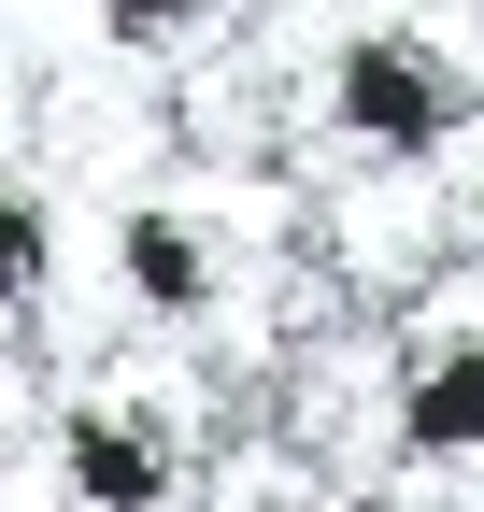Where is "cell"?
<instances>
[{
	"mask_svg": "<svg viewBox=\"0 0 484 512\" xmlns=\"http://www.w3.org/2000/svg\"><path fill=\"white\" fill-rule=\"evenodd\" d=\"M43 441L86 512H186L214 470V370L186 356H100L43 399Z\"/></svg>",
	"mask_w": 484,
	"mask_h": 512,
	"instance_id": "cell-1",
	"label": "cell"
},
{
	"mask_svg": "<svg viewBox=\"0 0 484 512\" xmlns=\"http://www.w3.org/2000/svg\"><path fill=\"white\" fill-rule=\"evenodd\" d=\"M299 114H314L328 157H356V171H442V143L484 114V57H442L428 15H356L314 57Z\"/></svg>",
	"mask_w": 484,
	"mask_h": 512,
	"instance_id": "cell-2",
	"label": "cell"
},
{
	"mask_svg": "<svg viewBox=\"0 0 484 512\" xmlns=\"http://www.w3.org/2000/svg\"><path fill=\"white\" fill-rule=\"evenodd\" d=\"M399 356V470H484V256H442L385 299Z\"/></svg>",
	"mask_w": 484,
	"mask_h": 512,
	"instance_id": "cell-3",
	"label": "cell"
},
{
	"mask_svg": "<svg viewBox=\"0 0 484 512\" xmlns=\"http://www.w3.org/2000/svg\"><path fill=\"white\" fill-rule=\"evenodd\" d=\"M114 299L143 313V328H242V228L200 200V185H143L129 214H114Z\"/></svg>",
	"mask_w": 484,
	"mask_h": 512,
	"instance_id": "cell-4",
	"label": "cell"
},
{
	"mask_svg": "<svg viewBox=\"0 0 484 512\" xmlns=\"http://www.w3.org/2000/svg\"><path fill=\"white\" fill-rule=\"evenodd\" d=\"M214 15L228 0H100V43L114 57H186V43H214Z\"/></svg>",
	"mask_w": 484,
	"mask_h": 512,
	"instance_id": "cell-5",
	"label": "cell"
},
{
	"mask_svg": "<svg viewBox=\"0 0 484 512\" xmlns=\"http://www.w3.org/2000/svg\"><path fill=\"white\" fill-rule=\"evenodd\" d=\"M470 228H484V200H470Z\"/></svg>",
	"mask_w": 484,
	"mask_h": 512,
	"instance_id": "cell-6",
	"label": "cell"
}]
</instances>
